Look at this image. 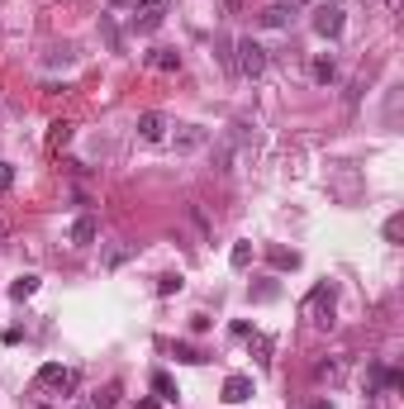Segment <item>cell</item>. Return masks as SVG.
I'll return each instance as SVG.
<instances>
[{"label": "cell", "instance_id": "obj_27", "mask_svg": "<svg viewBox=\"0 0 404 409\" xmlns=\"http://www.w3.org/2000/svg\"><path fill=\"white\" fill-rule=\"evenodd\" d=\"M224 10H229V15H238V10H243V0H224Z\"/></svg>", "mask_w": 404, "mask_h": 409}, {"label": "cell", "instance_id": "obj_1", "mask_svg": "<svg viewBox=\"0 0 404 409\" xmlns=\"http://www.w3.org/2000/svg\"><path fill=\"white\" fill-rule=\"evenodd\" d=\"M305 319H310L319 333H328L333 324H338V300H333L328 285H314L310 295H305Z\"/></svg>", "mask_w": 404, "mask_h": 409}, {"label": "cell", "instance_id": "obj_26", "mask_svg": "<svg viewBox=\"0 0 404 409\" xmlns=\"http://www.w3.org/2000/svg\"><path fill=\"white\" fill-rule=\"evenodd\" d=\"M280 5H285V10H290V15H295L300 5H310V0H280Z\"/></svg>", "mask_w": 404, "mask_h": 409}, {"label": "cell", "instance_id": "obj_4", "mask_svg": "<svg viewBox=\"0 0 404 409\" xmlns=\"http://www.w3.org/2000/svg\"><path fill=\"white\" fill-rule=\"evenodd\" d=\"M33 386H38V391H53V395H72L77 391V371L62 366V362H48V366H38Z\"/></svg>", "mask_w": 404, "mask_h": 409}, {"label": "cell", "instance_id": "obj_3", "mask_svg": "<svg viewBox=\"0 0 404 409\" xmlns=\"http://www.w3.org/2000/svg\"><path fill=\"white\" fill-rule=\"evenodd\" d=\"M234 67H238V77L257 81L266 72V48L257 43V38H238L234 43Z\"/></svg>", "mask_w": 404, "mask_h": 409}, {"label": "cell", "instance_id": "obj_7", "mask_svg": "<svg viewBox=\"0 0 404 409\" xmlns=\"http://www.w3.org/2000/svg\"><path fill=\"white\" fill-rule=\"evenodd\" d=\"M167 129H171V119H167L162 110L138 114V138H143V143H162V138H167Z\"/></svg>", "mask_w": 404, "mask_h": 409}, {"label": "cell", "instance_id": "obj_18", "mask_svg": "<svg viewBox=\"0 0 404 409\" xmlns=\"http://www.w3.org/2000/svg\"><path fill=\"white\" fill-rule=\"evenodd\" d=\"M153 391H157V400H167V405H171V400H176V381H171L167 371H153Z\"/></svg>", "mask_w": 404, "mask_h": 409}, {"label": "cell", "instance_id": "obj_30", "mask_svg": "<svg viewBox=\"0 0 404 409\" xmlns=\"http://www.w3.org/2000/svg\"><path fill=\"white\" fill-rule=\"evenodd\" d=\"M5 234H10V229H5V224H0V238H5Z\"/></svg>", "mask_w": 404, "mask_h": 409}, {"label": "cell", "instance_id": "obj_20", "mask_svg": "<svg viewBox=\"0 0 404 409\" xmlns=\"http://www.w3.org/2000/svg\"><path fill=\"white\" fill-rule=\"evenodd\" d=\"M248 343H252V352H257V362H271V338H266V333H248Z\"/></svg>", "mask_w": 404, "mask_h": 409}, {"label": "cell", "instance_id": "obj_14", "mask_svg": "<svg viewBox=\"0 0 404 409\" xmlns=\"http://www.w3.org/2000/svg\"><path fill=\"white\" fill-rule=\"evenodd\" d=\"M257 19H262L266 29H285V24H290V10H285V5L276 0V5H266V10H262Z\"/></svg>", "mask_w": 404, "mask_h": 409}, {"label": "cell", "instance_id": "obj_17", "mask_svg": "<svg viewBox=\"0 0 404 409\" xmlns=\"http://www.w3.org/2000/svg\"><path fill=\"white\" fill-rule=\"evenodd\" d=\"M91 405H95V409H114V405H119V381H109L105 391H95Z\"/></svg>", "mask_w": 404, "mask_h": 409}, {"label": "cell", "instance_id": "obj_5", "mask_svg": "<svg viewBox=\"0 0 404 409\" xmlns=\"http://www.w3.org/2000/svg\"><path fill=\"white\" fill-rule=\"evenodd\" d=\"M209 143V129L204 124H181L176 133H171V148L176 153H195V148H204Z\"/></svg>", "mask_w": 404, "mask_h": 409}, {"label": "cell", "instance_id": "obj_24", "mask_svg": "<svg viewBox=\"0 0 404 409\" xmlns=\"http://www.w3.org/2000/svg\"><path fill=\"white\" fill-rule=\"evenodd\" d=\"M400 234H404V219L395 214V219H386V243H400Z\"/></svg>", "mask_w": 404, "mask_h": 409}, {"label": "cell", "instance_id": "obj_19", "mask_svg": "<svg viewBox=\"0 0 404 409\" xmlns=\"http://www.w3.org/2000/svg\"><path fill=\"white\" fill-rule=\"evenodd\" d=\"M181 285H186V276H181V271H162V276H157V295H176Z\"/></svg>", "mask_w": 404, "mask_h": 409}, {"label": "cell", "instance_id": "obj_22", "mask_svg": "<svg viewBox=\"0 0 404 409\" xmlns=\"http://www.w3.org/2000/svg\"><path fill=\"white\" fill-rule=\"evenodd\" d=\"M229 262H234V267L243 271V267L252 262V243H234V252H229Z\"/></svg>", "mask_w": 404, "mask_h": 409}, {"label": "cell", "instance_id": "obj_21", "mask_svg": "<svg viewBox=\"0 0 404 409\" xmlns=\"http://www.w3.org/2000/svg\"><path fill=\"white\" fill-rule=\"evenodd\" d=\"M33 290H38V276H19V281L10 285V300H29Z\"/></svg>", "mask_w": 404, "mask_h": 409}, {"label": "cell", "instance_id": "obj_2", "mask_svg": "<svg viewBox=\"0 0 404 409\" xmlns=\"http://www.w3.org/2000/svg\"><path fill=\"white\" fill-rule=\"evenodd\" d=\"M243 148H248V124L238 119V124H229V133L214 143V172H234V162H238Z\"/></svg>", "mask_w": 404, "mask_h": 409}, {"label": "cell", "instance_id": "obj_31", "mask_svg": "<svg viewBox=\"0 0 404 409\" xmlns=\"http://www.w3.org/2000/svg\"><path fill=\"white\" fill-rule=\"evenodd\" d=\"M157 5H162V0H157Z\"/></svg>", "mask_w": 404, "mask_h": 409}, {"label": "cell", "instance_id": "obj_28", "mask_svg": "<svg viewBox=\"0 0 404 409\" xmlns=\"http://www.w3.org/2000/svg\"><path fill=\"white\" fill-rule=\"evenodd\" d=\"M310 409H333V400H314V405Z\"/></svg>", "mask_w": 404, "mask_h": 409}, {"label": "cell", "instance_id": "obj_6", "mask_svg": "<svg viewBox=\"0 0 404 409\" xmlns=\"http://www.w3.org/2000/svg\"><path fill=\"white\" fill-rule=\"evenodd\" d=\"M342 24H347V19H342V5H324V10L314 15V33H319V38H342Z\"/></svg>", "mask_w": 404, "mask_h": 409}, {"label": "cell", "instance_id": "obj_16", "mask_svg": "<svg viewBox=\"0 0 404 409\" xmlns=\"http://www.w3.org/2000/svg\"><path fill=\"white\" fill-rule=\"evenodd\" d=\"M148 62H153L157 72H176V67H181V53H171V48H157Z\"/></svg>", "mask_w": 404, "mask_h": 409}, {"label": "cell", "instance_id": "obj_11", "mask_svg": "<svg viewBox=\"0 0 404 409\" xmlns=\"http://www.w3.org/2000/svg\"><path fill=\"white\" fill-rule=\"evenodd\" d=\"M224 400H229V405H243V400H252V376L234 371V376L224 381Z\"/></svg>", "mask_w": 404, "mask_h": 409}, {"label": "cell", "instance_id": "obj_29", "mask_svg": "<svg viewBox=\"0 0 404 409\" xmlns=\"http://www.w3.org/2000/svg\"><path fill=\"white\" fill-rule=\"evenodd\" d=\"M109 5H129V0H109Z\"/></svg>", "mask_w": 404, "mask_h": 409}, {"label": "cell", "instance_id": "obj_9", "mask_svg": "<svg viewBox=\"0 0 404 409\" xmlns=\"http://www.w3.org/2000/svg\"><path fill=\"white\" fill-rule=\"evenodd\" d=\"M310 77H314V86H333V81H338V62H333V53H319V58H314Z\"/></svg>", "mask_w": 404, "mask_h": 409}, {"label": "cell", "instance_id": "obj_10", "mask_svg": "<svg viewBox=\"0 0 404 409\" xmlns=\"http://www.w3.org/2000/svg\"><path fill=\"white\" fill-rule=\"evenodd\" d=\"M95 234H100L95 214H81V219L72 224V234H67V238H72V248H91V243H95Z\"/></svg>", "mask_w": 404, "mask_h": 409}, {"label": "cell", "instance_id": "obj_8", "mask_svg": "<svg viewBox=\"0 0 404 409\" xmlns=\"http://www.w3.org/2000/svg\"><path fill=\"white\" fill-rule=\"evenodd\" d=\"M162 19H167V10H162L157 0H143L138 15H133V29H138V33H153V29H162Z\"/></svg>", "mask_w": 404, "mask_h": 409}, {"label": "cell", "instance_id": "obj_13", "mask_svg": "<svg viewBox=\"0 0 404 409\" xmlns=\"http://www.w3.org/2000/svg\"><path fill=\"white\" fill-rule=\"evenodd\" d=\"M67 143H72V124H67V119H53V124H48V148L62 153Z\"/></svg>", "mask_w": 404, "mask_h": 409}, {"label": "cell", "instance_id": "obj_23", "mask_svg": "<svg viewBox=\"0 0 404 409\" xmlns=\"http://www.w3.org/2000/svg\"><path fill=\"white\" fill-rule=\"evenodd\" d=\"M271 262H276V267H290V271H295V267H300V252H285V248H271Z\"/></svg>", "mask_w": 404, "mask_h": 409}, {"label": "cell", "instance_id": "obj_15", "mask_svg": "<svg viewBox=\"0 0 404 409\" xmlns=\"http://www.w3.org/2000/svg\"><path fill=\"white\" fill-rule=\"evenodd\" d=\"M171 357H176V362H190V366H200V362H209V357H204L200 347H190V343H171Z\"/></svg>", "mask_w": 404, "mask_h": 409}, {"label": "cell", "instance_id": "obj_12", "mask_svg": "<svg viewBox=\"0 0 404 409\" xmlns=\"http://www.w3.org/2000/svg\"><path fill=\"white\" fill-rule=\"evenodd\" d=\"M347 376V357H324L314 362V381H342Z\"/></svg>", "mask_w": 404, "mask_h": 409}, {"label": "cell", "instance_id": "obj_25", "mask_svg": "<svg viewBox=\"0 0 404 409\" xmlns=\"http://www.w3.org/2000/svg\"><path fill=\"white\" fill-rule=\"evenodd\" d=\"M15 186V167H0V190H10Z\"/></svg>", "mask_w": 404, "mask_h": 409}]
</instances>
